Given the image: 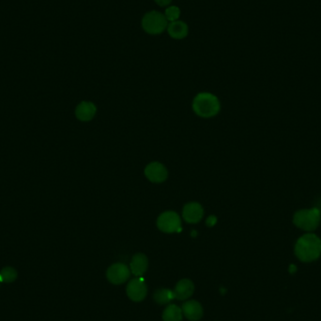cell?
I'll list each match as a JSON object with an SVG mask.
<instances>
[{"mask_svg":"<svg viewBox=\"0 0 321 321\" xmlns=\"http://www.w3.org/2000/svg\"><path fill=\"white\" fill-rule=\"evenodd\" d=\"M1 283H2V282H1V280H0V285H1Z\"/></svg>","mask_w":321,"mask_h":321,"instance_id":"cell-21","label":"cell"},{"mask_svg":"<svg viewBox=\"0 0 321 321\" xmlns=\"http://www.w3.org/2000/svg\"><path fill=\"white\" fill-rule=\"evenodd\" d=\"M149 261L145 255L136 254L132 257L130 264V270L136 277H142L148 270Z\"/></svg>","mask_w":321,"mask_h":321,"instance_id":"cell-12","label":"cell"},{"mask_svg":"<svg viewBox=\"0 0 321 321\" xmlns=\"http://www.w3.org/2000/svg\"><path fill=\"white\" fill-rule=\"evenodd\" d=\"M193 108L202 118H211L220 111V102L217 97L211 93H200L194 98Z\"/></svg>","mask_w":321,"mask_h":321,"instance_id":"cell-2","label":"cell"},{"mask_svg":"<svg viewBox=\"0 0 321 321\" xmlns=\"http://www.w3.org/2000/svg\"><path fill=\"white\" fill-rule=\"evenodd\" d=\"M126 292L131 301H142L147 296L148 289L144 278L136 277L131 279L127 285Z\"/></svg>","mask_w":321,"mask_h":321,"instance_id":"cell-7","label":"cell"},{"mask_svg":"<svg viewBox=\"0 0 321 321\" xmlns=\"http://www.w3.org/2000/svg\"><path fill=\"white\" fill-rule=\"evenodd\" d=\"M155 2L160 7H164V6H168L172 2V0H155Z\"/></svg>","mask_w":321,"mask_h":321,"instance_id":"cell-20","label":"cell"},{"mask_svg":"<svg viewBox=\"0 0 321 321\" xmlns=\"http://www.w3.org/2000/svg\"><path fill=\"white\" fill-rule=\"evenodd\" d=\"M183 313L181 307L176 304L168 305L162 312L163 321H181Z\"/></svg>","mask_w":321,"mask_h":321,"instance_id":"cell-15","label":"cell"},{"mask_svg":"<svg viewBox=\"0 0 321 321\" xmlns=\"http://www.w3.org/2000/svg\"><path fill=\"white\" fill-rule=\"evenodd\" d=\"M130 270L123 263L113 264L106 271L108 281L114 285H121L129 279Z\"/></svg>","mask_w":321,"mask_h":321,"instance_id":"cell-6","label":"cell"},{"mask_svg":"<svg viewBox=\"0 0 321 321\" xmlns=\"http://www.w3.org/2000/svg\"><path fill=\"white\" fill-rule=\"evenodd\" d=\"M142 27L147 33L157 35L167 29V20L160 12L151 11L144 16L142 20Z\"/></svg>","mask_w":321,"mask_h":321,"instance_id":"cell-4","label":"cell"},{"mask_svg":"<svg viewBox=\"0 0 321 321\" xmlns=\"http://www.w3.org/2000/svg\"><path fill=\"white\" fill-rule=\"evenodd\" d=\"M181 310L184 317L189 321H199L203 316L202 305L198 301H193V300L184 302L181 307Z\"/></svg>","mask_w":321,"mask_h":321,"instance_id":"cell-10","label":"cell"},{"mask_svg":"<svg viewBox=\"0 0 321 321\" xmlns=\"http://www.w3.org/2000/svg\"><path fill=\"white\" fill-rule=\"evenodd\" d=\"M216 223H217V218H216L215 216H213V215L210 216V217L207 219V222H206L207 225H208V226H210V227L213 226V225H215V224H216Z\"/></svg>","mask_w":321,"mask_h":321,"instance_id":"cell-19","label":"cell"},{"mask_svg":"<svg viewBox=\"0 0 321 321\" xmlns=\"http://www.w3.org/2000/svg\"><path fill=\"white\" fill-rule=\"evenodd\" d=\"M96 114V106L91 101H82L75 109V116L81 121H90Z\"/></svg>","mask_w":321,"mask_h":321,"instance_id":"cell-13","label":"cell"},{"mask_svg":"<svg viewBox=\"0 0 321 321\" xmlns=\"http://www.w3.org/2000/svg\"><path fill=\"white\" fill-rule=\"evenodd\" d=\"M153 299L156 303H158L160 305H163V304H167L170 301H173L175 299V294H174V291L171 290V289H160L154 292Z\"/></svg>","mask_w":321,"mask_h":321,"instance_id":"cell-16","label":"cell"},{"mask_svg":"<svg viewBox=\"0 0 321 321\" xmlns=\"http://www.w3.org/2000/svg\"><path fill=\"white\" fill-rule=\"evenodd\" d=\"M203 212H204L203 208L201 207L200 204L192 202L184 206L182 215H183V219L187 223L196 224L202 219Z\"/></svg>","mask_w":321,"mask_h":321,"instance_id":"cell-9","label":"cell"},{"mask_svg":"<svg viewBox=\"0 0 321 321\" xmlns=\"http://www.w3.org/2000/svg\"><path fill=\"white\" fill-rule=\"evenodd\" d=\"M157 225L160 231L165 233L180 232L181 230V218L174 211H165L159 216Z\"/></svg>","mask_w":321,"mask_h":321,"instance_id":"cell-5","label":"cell"},{"mask_svg":"<svg viewBox=\"0 0 321 321\" xmlns=\"http://www.w3.org/2000/svg\"><path fill=\"white\" fill-rule=\"evenodd\" d=\"M181 15V10L176 7V6H172V7H169L165 10V18L166 20L170 21V22H175V21H178L179 17Z\"/></svg>","mask_w":321,"mask_h":321,"instance_id":"cell-18","label":"cell"},{"mask_svg":"<svg viewBox=\"0 0 321 321\" xmlns=\"http://www.w3.org/2000/svg\"><path fill=\"white\" fill-rule=\"evenodd\" d=\"M168 34L173 39L181 40L184 39L188 34V26L181 22V21H175L171 22L167 27Z\"/></svg>","mask_w":321,"mask_h":321,"instance_id":"cell-14","label":"cell"},{"mask_svg":"<svg viewBox=\"0 0 321 321\" xmlns=\"http://www.w3.org/2000/svg\"><path fill=\"white\" fill-rule=\"evenodd\" d=\"M294 252L301 262L310 263L317 260L321 255V240L315 234H305L296 242Z\"/></svg>","mask_w":321,"mask_h":321,"instance_id":"cell-1","label":"cell"},{"mask_svg":"<svg viewBox=\"0 0 321 321\" xmlns=\"http://www.w3.org/2000/svg\"><path fill=\"white\" fill-rule=\"evenodd\" d=\"M321 213L318 209L301 210L297 211L293 216V223L302 230L313 231L320 225Z\"/></svg>","mask_w":321,"mask_h":321,"instance_id":"cell-3","label":"cell"},{"mask_svg":"<svg viewBox=\"0 0 321 321\" xmlns=\"http://www.w3.org/2000/svg\"><path fill=\"white\" fill-rule=\"evenodd\" d=\"M17 271L12 267H5L0 271V280L2 283H12L17 279Z\"/></svg>","mask_w":321,"mask_h":321,"instance_id":"cell-17","label":"cell"},{"mask_svg":"<svg viewBox=\"0 0 321 321\" xmlns=\"http://www.w3.org/2000/svg\"><path fill=\"white\" fill-rule=\"evenodd\" d=\"M175 299L179 301H185L189 299L194 291L193 283L189 279H182L179 282L174 289Z\"/></svg>","mask_w":321,"mask_h":321,"instance_id":"cell-11","label":"cell"},{"mask_svg":"<svg viewBox=\"0 0 321 321\" xmlns=\"http://www.w3.org/2000/svg\"><path fill=\"white\" fill-rule=\"evenodd\" d=\"M146 177L155 183H160L167 179V170L160 162H151L145 169Z\"/></svg>","mask_w":321,"mask_h":321,"instance_id":"cell-8","label":"cell"}]
</instances>
